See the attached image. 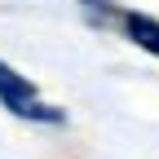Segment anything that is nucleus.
<instances>
[{
  "label": "nucleus",
  "mask_w": 159,
  "mask_h": 159,
  "mask_svg": "<svg viewBox=\"0 0 159 159\" xmlns=\"http://www.w3.org/2000/svg\"><path fill=\"white\" fill-rule=\"evenodd\" d=\"M0 102H5L13 115H27V119H62L57 111L40 106V102H35V84L22 80L18 71H9L5 62H0Z\"/></svg>",
  "instance_id": "obj_1"
},
{
  "label": "nucleus",
  "mask_w": 159,
  "mask_h": 159,
  "mask_svg": "<svg viewBox=\"0 0 159 159\" xmlns=\"http://www.w3.org/2000/svg\"><path fill=\"white\" fill-rule=\"evenodd\" d=\"M128 31H133V40H137V44H146L150 53H159V22H150V18H137V13H128Z\"/></svg>",
  "instance_id": "obj_2"
}]
</instances>
